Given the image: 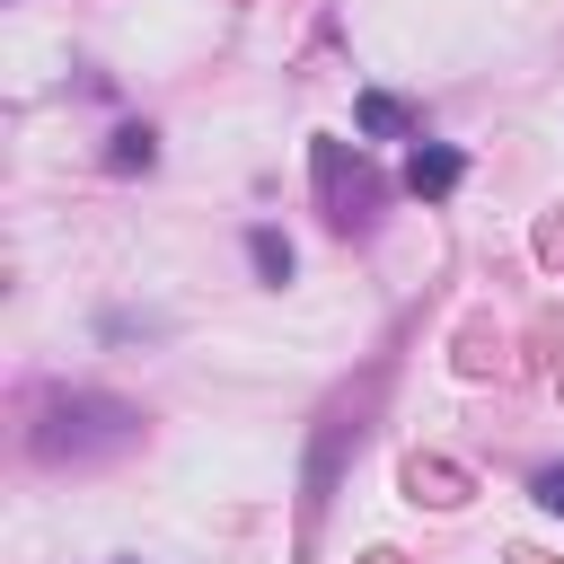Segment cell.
<instances>
[{
  "label": "cell",
  "mask_w": 564,
  "mask_h": 564,
  "mask_svg": "<svg viewBox=\"0 0 564 564\" xmlns=\"http://www.w3.org/2000/svg\"><path fill=\"white\" fill-rule=\"evenodd\" d=\"M405 185H414V194H449V185H458V150H414Z\"/></svg>",
  "instance_id": "cell-1"
},
{
  "label": "cell",
  "mask_w": 564,
  "mask_h": 564,
  "mask_svg": "<svg viewBox=\"0 0 564 564\" xmlns=\"http://www.w3.org/2000/svg\"><path fill=\"white\" fill-rule=\"evenodd\" d=\"M538 494H546V502L564 511V467H546V476H538Z\"/></svg>",
  "instance_id": "cell-2"
}]
</instances>
